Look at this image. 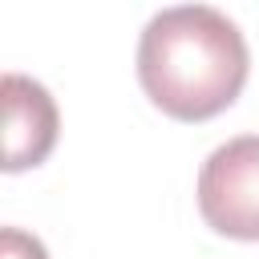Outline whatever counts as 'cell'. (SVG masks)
Returning <instances> with one entry per match:
<instances>
[{"label": "cell", "instance_id": "1", "mask_svg": "<svg viewBox=\"0 0 259 259\" xmlns=\"http://www.w3.org/2000/svg\"><path fill=\"white\" fill-rule=\"evenodd\" d=\"M247 69L251 53L239 24L206 4L158 12L138 40V81L146 97L178 121L223 113L243 93Z\"/></svg>", "mask_w": 259, "mask_h": 259}, {"label": "cell", "instance_id": "2", "mask_svg": "<svg viewBox=\"0 0 259 259\" xmlns=\"http://www.w3.org/2000/svg\"><path fill=\"white\" fill-rule=\"evenodd\" d=\"M198 210L210 231L259 243V134L210 150L198 170Z\"/></svg>", "mask_w": 259, "mask_h": 259}, {"label": "cell", "instance_id": "3", "mask_svg": "<svg viewBox=\"0 0 259 259\" xmlns=\"http://www.w3.org/2000/svg\"><path fill=\"white\" fill-rule=\"evenodd\" d=\"M0 97H4V170L16 174L40 166L57 146V125H61L57 101L40 81L24 73H4Z\"/></svg>", "mask_w": 259, "mask_h": 259}, {"label": "cell", "instance_id": "4", "mask_svg": "<svg viewBox=\"0 0 259 259\" xmlns=\"http://www.w3.org/2000/svg\"><path fill=\"white\" fill-rule=\"evenodd\" d=\"M0 259H49L45 243L20 227H4L0 231Z\"/></svg>", "mask_w": 259, "mask_h": 259}]
</instances>
